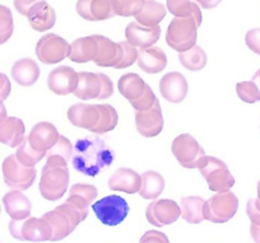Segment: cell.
I'll return each mask as SVG.
<instances>
[{
  "label": "cell",
  "mask_w": 260,
  "mask_h": 243,
  "mask_svg": "<svg viewBox=\"0 0 260 243\" xmlns=\"http://www.w3.org/2000/svg\"><path fill=\"white\" fill-rule=\"evenodd\" d=\"M114 158V152L104 140L97 136H89L77 140L71 160L77 172L94 177L102 169L111 166Z\"/></svg>",
  "instance_id": "cell-1"
},
{
  "label": "cell",
  "mask_w": 260,
  "mask_h": 243,
  "mask_svg": "<svg viewBox=\"0 0 260 243\" xmlns=\"http://www.w3.org/2000/svg\"><path fill=\"white\" fill-rule=\"evenodd\" d=\"M68 119L74 126L100 135L114 130L119 122L116 110L110 105H73L68 110Z\"/></svg>",
  "instance_id": "cell-2"
},
{
  "label": "cell",
  "mask_w": 260,
  "mask_h": 243,
  "mask_svg": "<svg viewBox=\"0 0 260 243\" xmlns=\"http://www.w3.org/2000/svg\"><path fill=\"white\" fill-rule=\"evenodd\" d=\"M71 173L68 162L59 155H47V162L41 172L40 192L49 201H57L69 187Z\"/></svg>",
  "instance_id": "cell-3"
},
{
  "label": "cell",
  "mask_w": 260,
  "mask_h": 243,
  "mask_svg": "<svg viewBox=\"0 0 260 243\" xmlns=\"http://www.w3.org/2000/svg\"><path fill=\"white\" fill-rule=\"evenodd\" d=\"M117 87L120 94L130 102L136 111H147L157 99L151 87L136 73L122 75L117 82Z\"/></svg>",
  "instance_id": "cell-4"
},
{
  "label": "cell",
  "mask_w": 260,
  "mask_h": 243,
  "mask_svg": "<svg viewBox=\"0 0 260 243\" xmlns=\"http://www.w3.org/2000/svg\"><path fill=\"white\" fill-rule=\"evenodd\" d=\"M45 220L50 224L52 229V242L64 239L73 233L77 225L83 222L87 218L86 214L79 212L76 206L65 201L51 212H47L42 215Z\"/></svg>",
  "instance_id": "cell-5"
},
{
  "label": "cell",
  "mask_w": 260,
  "mask_h": 243,
  "mask_svg": "<svg viewBox=\"0 0 260 243\" xmlns=\"http://www.w3.org/2000/svg\"><path fill=\"white\" fill-rule=\"evenodd\" d=\"M114 93V84L104 73L82 72L78 74V86L74 96L82 101H104Z\"/></svg>",
  "instance_id": "cell-6"
},
{
  "label": "cell",
  "mask_w": 260,
  "mask_h": 243,
  "mask_svg": "<svg viewBox=\"0 0 260 243\" xmlns=\"http://www.w3.org/2000/svg\"><path fill=\"white\" fill-rule=\"evenodd\" d=\"M199 24L194 18L175 17L169 24L166 33V42L171 49L177 52H185L197 45Z\"/></svg>",
  "instance_id": "cell-7"
},
{
  "label": "cell",
  "mask_w": 260,
  "mask_h": 243,
  "mask_svg": "<svg viewBox=\"0 0 260 243\" xmlns=\"http://www.w3.org/2000/svg\"><path fill=\"white\" fill-rule=\"evenodd\" d=\"M199 171L208 184L211 191H229L235 185V179L223 160L216 157H206L199 164Z\"/></svg>",
  "instance_id": "cell-8"
},
{
  "label": "cell",
  "mask_w": 260,
  "mask_h": 243,
  "mask_svg": "<svg viewBox=\"0 0 260 243\" xmlns=\"http://www.w3.org/2000/svg\"><path fill=\"white\" fill-rule=\"evenodd\" d=\"M239 209V199L234 192L221 191L204 202V219L212 223H226L235 217Z\"/></svg>",
  "instance_id": "cell-9"
},
{
  "label": "cell",
  "mask_w": 260,
  "mask_h": 243,
  "mask_svg": "<svg viewBox=\"0 0 260 243\" xmlns=\"http://www.w3.org/2000/svg\"><path fill=\"white\" fill-rule=\"evenodd\" d=\"M9 232L12 237L18 240L28 242H45L51 240L52 229L44 218L28 217L24 220H11Z\"/></svg>",
  "instance_id": "cell-10"
},
{
  "label": "cell",
  "mask_w": 260,
  "mask_h": 243,
  "mask_svg": "<svg viewBox=\"0 0 260 243\" xmlns=\"http://www.w3.org/2000/svg\"><path fill=\"white\" fill-rule=\"evenodd\" d=\"M92 210L102 224L115 227L124 222L125 218L127 217L129 204L124 197L119 195H110L92 204Z\"/></svg>",
  "instance_id": "cell-11"
},
{
  "label": "cell",
  "mask_w": 260,
  "mask_h": 243,
  "mask_svg": "<svg viewBox=\"0 0 260 243\" xmlns=\"http://www.w3.org/2000/svg\"><path fill=\"white\" fill-rule=\"evenodd\" d=\"M4 182L7 186L17 191H24L34 185L36 180V169L31 167H26L17 159L16 154L8 155L4 159L3 166Z\"/></svg>",
  "instance_id": "cell-12"
},
{
  "label": "cell",
  "mask_w": 260,
  "mask_h": 243,
  "mask_svg": "<svg viewBox=\"0 0 260 243\" xmlns=\"http://www.w3.org/2000/svg\"><path fill=\"white\" fill-rule=\"evenodd\" d=\"M171 150L175 158L184 168H198L202 159L206 157V152L190 134H181L172 142Z\"/></svg>",
  "instance_id": "cell-13"
},
{
  "label": "cell",
  "mask_w": 260,
  "mask_h": 243,
  "mask_svg": "<svg viewBox=\"0 0 260 243\" xmlns=\"http://www.w3.org/2000/svg\"><path fill=\"white\" fill-rule=\"evenodd\" d=\"M71 45L62 37L55 33H47L39 40L36 45V55L41 62L54 65L69 56Z\"/></svg>",
  "instance_id": "cell-14"
},
{
  "label": "cell",
  "mask_w": 260,
  "mask_h": 243,
  "mask_svg": "<svg viewBox=\"0 0 260 243\" xmlns=\"http://www.w3.org/2000/svg\"><path fill=\"white\" fill-rule=\"evenodd\" d=\"M146 217L154 227H165L175 223L181 217V209L174 200H154L147 206Z\"/></svg>",
  "instance_id": "cell-15"
},
{
  "label": "cell",
  "mask_w": 260,
  "mask_h": 243,
  "mask_svg": "<svg viewBox=\"0 0 260 243\" xmlns=\"http://www.w3.org/2000/svg\"><path fill=\"white\" fill-rule=\"evenodd\" d=\"M78 86V73L71 66L55 67L47 77V87L57 96L74 93Z\"/></svg>",
  "instance_id": "cell-16"
},
{
  "label": "cell",
  "mask_w": 260,
  "mask_h": 243,
  "mask_svg": "<svg viewBox=\"0 0 260 243\" xmlns=\"http://www.w3.org/2000/svg\"><path fill=\"white\" fill-rule=\"evenodd\" d=\"M159 92L170 103H180L186 98L189 92L186 78L179 72L167 73L159 80Z\"/></svg>",
  "instance_id": "cell-17"
},
{
  "label": "cell",
  "mask_w": 260,
  "mask_h": 243,
  "mask_svg": "<svg viewBox=\"0 0 260 243\" xmlns=\"http://www.w3.org/2000/svg\"><path fill=\"white\" fill-rule=\"evenodd\" d=\"M136 126L141 135L146 137L157 136L164 129V116L158 99L147 111H137Z\"/></svg>",
  "instance_id": "cell-18"
},
{
  "label": "cell",
  "mask_w": 260,
  "mask_h": 243,
  "mask_svg": "<svg viewBox=\"0 0 260 243\" xmlns=\"http://www.w3.org/2000/svg\"><path fill=\"white\" fill-rule=\"evenodd\" d=\"M97 42V54L94 56V64L102 67H115L120 64L122 57L121 42H114L101 34H93Z\"/></svg>",
  "instance_id": "cell-19"
},
{
  "label": "cell",
  "mask_w": 260,
  "mask_h": 243,
  "mask_svg": "<svg viewBox=\"0 0 260 243\" xmlns=\"http://www.w3.org/2000/svg\"><path fill=\"white\" fill-rule=\"evenodd\" d=\"M59 136L60 134L57 132V129L51 122L42 121L32 127L27 139H28V143L34 149H36L40 153H44V154H47V152L59 140Z\"/></svg>",
  "instance_id": "cell-20"
},
{
  "label": "cell",
  "mask_w": 260,
  "mask_h": 243,
  "mask_svg": "<svg viewBox=\"0 0 260 243\" xmlns=\"http://www.w3.org/2000/svg\"><path fill=\"white\" fill-rule=\"evenodd\" d=\"M76 9L82 18L89 22L106 21L116 16L111 0H78Z\"/></svg>",
  "instance_id": "cell-21"
},
{
  "label": "cell",
  "mask_w": 260,
  "mask_h": 243,
  "mask_svg": "<svg viewBox=\"0 0 260 243\" xmlns=\"http://www.w3.org/2000/svg\"><path fill=\"white\" fill-rule=\"evenodd\" d=\"M126 41L134 47L148 49L152 47L161 37V28L156 27H144L137 22H132L125 28Z\"/></svg>",
  "instance_id": "cell-22"
},
{
  "label": "cell",
  "mask_w": 260,
  "mask_h": 243,
  "mask_svg": "<svg viewBox=\"0 0 260 243\" xmlns=\"http://www.w3.org/2000/svg\"><path fill=\"white\" fill-rule=\"evenodd\" d=\"M142 186L141 175L137 173L134 169L119 168L112 173L109 180V187L112 191L125 192L133 195L139 192Z\"/></svg>",
  "instance_id": "cell-23"
},
{
  "label": "cell",
  "mask_w": 260,
  "mask_h": 243,
  "mask_svg": "<svg viewBox=\"0 0 260 243\" xmlns=\"http://www.w3.org/2000/svg\"><path fill=\"white\" fill-rule=\"evenodd\" d=\"M6 212L13 220H24L31 215L32 204L28 197L21 191L12 190L3 197Z\"/></svg>",
  "instance_id": "cell-24"
},
{
  "label": "cell",
  "mask_w": 260,
  "mask_h": 243,
  "mask_svg": "<svg viewBox=\"0 0 260 243\" xmlns=\"http://www.w3.org/2000/svg\"><path fill=\"white\" fill-rule=\"evenodd\" d=\"M137 64L144 73L157 74V73H161L166 67L167 56L161 47L152 46L138 51Z\"/></svg>",
  "instance_id": "cell-25"
},
{
  "label": "cell",
  "mask_w": 260,
  "mask_h": 243,
  "mask_svg": "<svg viewBox=\"0 0 260 243\" xmlns=\"http://www.w3.org/2000/svg\"><path fill=\"white\" fill-rule=\"evenodd\" d=\"M29 24L35 31L45 32L51 29L56 22V13L46 2L37 3L27 14Z\"/></svg>",
  "instance_id": "cell-26"
},
{
  "label": "cell",
  "mask_w": 260,
  "mask_h": 243,
  "mask_svg": "<svg viewBox=\"0 0 260 243\" xmlns=\"http://www.w3.org/2000/svg\"><path fill=\"white\" fill-rule=\"evenodd\" d=\"M24 132H26V127L21 119L7 117L0 124V143L11 148H18L26 139Z\"/></svg>",
  "instance_id": "cell-27"
},
{
  "label": "cell",
  "mask_w": 260,
  "mask_h": 243,
  "mask_svg": "<svg viewBox=\"0 0 260 243\" xmlns=\"http://www.w3.org/2000/svg\"><path fill=\"white\" fill-rule=\"evenodd\" d=\"M39 65L32 59H21L12 66V78L14 82L23 87H31L36 83L40 77Z\"/></svg>",
  "instance_id": "cell-28"
},
{
  "label": "cell",
  "mask_w": 260,
  "mask_h": 243,
  "mask_svg": "<svg viewBox=\"0 0 260 243\" xmlns=\"http://www.w3.org/2000/svg\"><path fill=\"white\" fill-rule=\"evenodd\" d=\"M97 195H99V191H97V189L93 185L76 184L71 187L69 197L67 199V202L76 206L83 214L88 215L89 205L94 201Z\"/></svg>",
  "instance_id": "cell-29"
},
{
  "label": "cell",
  "mask_w": 260,
  "mask_h": 243,
  "mask_svg": "<svg viewBox=\"0 0 260 243\" xmlns=\"http://www.w3.org/2000/svg\"><path fill=\"white\" fill-rule=\"evenodd\" d=\"M97 54V42L93 36L82 37L76 40L71 45V52H69V59L78 64L93 61L94 56Z\"/></svg>",
  "instance_id": "cell-30"
},
{
  "label": "cell",
  "mask_w": 260,
  "mask_h": 243,
  "mask_svg": "<svg viewBox=\"0 0 260 243\" xmlns=\"http://www.w3.org/2000/svg\"><path fill=\"white\" fill-rule=\"evenodd\" d=\"M166 7L156 0H148L136 16L137 23L144 27H156L166 17Z\"/></svg>",
  "instance_id": "cell-31"
},
{
  "label": "cell",
  "mask_w": 260,
  "mask_h": 243,
  "mask_svg": "<svg viewBox=\"0 0 260 243\" xmlns=\"http://www.w3.org/2000/svg\"><path fill=\"white\" fill-rule=\"evenodd\" d=\"M204 202L206 200L199 196H187L181 199V217L190 224H199L204 219Z\"/></svg>",
  "instance_id": "cell-32"
},
{
  "label": "cell",
  "mask_w": 260,
  "mask_h": 243,
  "mask_svg": "<svg viewBox=\"0 0 260 243\" xmlns=\"http://www.w3.org/2000/svg\"><path fill=\"white\" fill-rule=\"evenodd\" d=\"M142 186L139 195L146 200H154L164 192L165 180L156 171H147L142 175Z\"/></svg>",
  "instance_id": "cell-33"
},
{
  "label": "cell",
  "mask_w": 260,
  "mask_h": 243,
  "mask_svg": "<svg viewBox=\"0 0 260 243\" xmlns=\"http://www.w3.org/2000/svg\"><path fill=\"white\" fill-rule=\"evenodd\" d=\"M167 11L172 16L180 17V18L191 17L197 21L199 27H201L202 21H203L201 7L192 0H167Z\"/></svg>",
  "instance_id": "cell-34"
},
{
  "label": "cell",
  "mask_w": 260,
  "mask_h": 243,
  "mask_svg": "<svg viewBox=\"0 0 260 243\" xmlns=\"http://www.w3.org/2000/svg\"><path fill=\"white\" fill-rule=\"evenodd\" d=\"M179 60L180 64L185 69L190 70V72H199L207 65L208 57H207L206 51L201 46L195 45L194 47H191L187 51L179 52Z\"/></svg>",
  "instance_id": "cell-35"
},
{
  "label": "cell",
  "mask_w": 260,
  "mask_h": 243,
  "mask_svg": "<svg viewBox=\"0 0 260 243\" xmlns=\"http://www.w3.org/2000/svg\"><path fill=\"white\" fill-rule=\"evenodd\" d=\"M45 155L46 154L40 153L37 152L36 149H34V148L31 147V144L28 143V139H27V137L23 140V143L19 145L18 150H17L16 153L17 159H18L23 166L31 167V168H34Z\"/></svg>",
  "instance_id": "cell-36"
},
{
  "label": "cell",
  "mask_w": 260,
  "mask_h": 243,
  "mask_svg": "<svg viewBox=\"0 0 260 243\" xmlns=\"http://www.w3.org/2000/svg\"><path fill=\"white\" fill-rule=\"evenodd\" d=\"M148 0H111L112 8L116 16L136 17Z\"/></svg>",
  "instance_id": "cell-37"
},
{
  "label": "cell",
  "mask_w": 260,
  "mask_h": 243,
  "mask_svg": "<svg viewBox=\"0 0 260 243\" xmlns=\"http://www.w3.org/2000/svg\"><path fill=\"white\" fill-rule=\"evenodd\" d=\"M236 92L239 98L246 103H255L260 101V88L252 80L240 82L236 84Z\"/></svg>",
  "instance_id": "cell-38"
},
{
  "label": "cell",
  "mask_w": 260,
  "mask_h": 243,
  "mask_svg": "<svg viewBox=\"0 0 260 243\" xmlns=\"http://www.w3.org/2000/svg\"><path fill=\"white\" fill-rule=\"evenodd\" d=\"M14 31L12 11L6 6H0V45L6 44Z\"/></svg>",
  "instance_id": "cell-39"
},
{
  "label": "cell",
  "mask_w": 260,
  "mask_h": 243,
  "mask_svg": "<svg viewBox=\"0 0 260 243\" xmlns=\"http://www.w3.org/2000/svg\"><path fill=\"white\" fill-rule=\"evenodd\" d=\"M72 154H73V147H72L71 140L68 137L62 136V135H60L59 140L47 152V155H59V157L64 158L67 162H69V159H72Z\"/></svg>",
  "instance_id": "cell-40"
},
{
  "label": "cell",
  "mask_w": 260,
  "mask_h": 243,
  "mask_svg": "<svg viewBox=\"0 0 260 243\" xmlns=\"http://www.w3.org/2000/svg\"><path fill=\"white\" fill-rule=\"evenodd\" d=\"M121 46L122 57L116 69H125V67L132 66V65L137 61V59H138V50H137L133 45H130L127 41H124L121 42Z\"/></svg>",
  "instance_id": "cell-41"
},
{
  "label": "cell",
  "mask_w": 260,
  "mask_h": 243,
  "mask_svg": "<svg viewBox=\"0 0 260 243\" xmlns=\"http://www.w3.org/2000/svg\"><path fill=\"white\" fill-rule=\"evenodd\" d=\"M245 42L252 52L260 55V28L250 29L245 36Z\"/></svg>",
  "instance_id": "cell-42"
},
{
  "label": "cell",
  "mask_w": 260,
  "mask_h": 243,
  "mask_svg": "<svg viewBox=\"0 0 260 243\" xmlns=\"http://www.w3.org/2000/svg\"><path fill=\"white\" fill-rule=\"evenodd\" d=\"M139 243H170L169 237L159 230H148L142 235Z\"/></svg>",
  "instance_id": "cell-43"
},
{
  "label": "cell",
  "mask_w": 260,
  "mask_h": 243,
  "mask_svg": "<svg viewBox=\"0 0 260 243\" xmlns=\"http://www.w3.org/2000/svg\"><path fill=\"white\" fill-rule=\"evenodd\" d=\"M45 0H14V8L17 9L19 14L22 16H26L28 14V12L36 6L37 3H41Z\"/></svg>",
  "instance_id": "cell-44"
},
{
  "label": "cell",
  "mask_w": 260,
  "mask_h": 243,
  "mask_svg": "<svg viewBox=\"0 0 260 243\" xmlns=\"http://www.w3.org/2000/svg\"><path fill=\"white\" fill-rule=\"evenodd\" d=\"M246 214L251 224L260 225V209L255 204V199H250L246 204Z\"/></svg>",
  "instance_id": "cell-45"
},
{
  "label": "cell",
  "mask_w": 260,
  "mask_h": 243,
  "mask_svg": "<svg viewBox=\"0 0 260 243\" xmlns=\"http://www.w3.org/2000/svg\"><path fill=\"white\" fill-rule=\"evenodd\" d=\"M12 91L9 78L4 73H0V101H6Z\"/></svg>",
  "instance_id": "cell-46"
},
{
  "label": "cell",
  "mask_w": 260,
  "mask_h": 243,
  "mask_svg": "<svg viewBox=\"0 0 260 243\" xmlns=\"http://www.w3.org/2000/svg\"><path fill=\"white\" fill-rule=\"evenodd\" d=\"M221 2L222 0H195V3L198 4V6H202V8L204 9L216 8Z\"/></svg>",
  "instance_id": "cell-47"
},
{
  "label": "cell",
  "mask_w": 260,
  "mask_h": 243,
  "mask_svg": "<svg viewBox=\"0 0 260 243\" xmlns=\"http://www.w3.org/2000/svg\"><path fill=\"white\" fill-rule=\"evenodd\" d=\"M250 233H251L252 239L256 243H260V225L251 224V227H250Z\"/></svg>",
  "instance_id": "cell-48"
},
{
  "label": "cell",
  "mask_w": 260,
  "mask_h": 243,
  "mask_svg": "<svg viewBox=\"0 0 260 243\" xmlns=\"http://www.w3.org/2000/svg\"><path fill=\"white\" fill-rule=\"evenodd\" d=\"M7 109H6V106H4V103H3V101H0V124H2V122L4 121V120L7 119Z\"/></svg>",
  "instance_id": "cell-49"
},
{
  "label": "cell",
  "mask_w": 260,
  "mask_h": 243,
  "mask_svg": "<svg viewBox=\"0 0 260 243\" xmlns=\"http://www.w3.org/2000/svg\"><path fill=\"white\" fill-rule=\"evenodd\" d=\"M252 82H255V83L257 84V87L260 88V69L257 70V72L255 73L254 77H252Z\"/></svg>",
  "instance_id": "cell-50"
},
{
  "label": "cell",
  "mask_w": 260,
  "mask_h": 243,
  "mask_svg": "<svg viewBox=\"0 0 260 243\" xmlns=\"http://www.w3.org/2000/svg\"><path fill=\"white\" fill-rule=\"evenodd\" d=\"M255 204H256V206L260 209V181L259 184H257V199H255Z\"/></svg>",
  "instance_id": "cell-51"
},
{
  "label": "cell",
  "mask_w": 260,
  "mask_h": 243,
  "mask_svg": "<svg viewBox=\"0 0 260 243\" xmlns=\"http://www.w3.org/2000/svg\"><path fill=\"white\" fill-rule=\"evenodd\" d=\"M0 210H2V209H0Z\"/></svg>",
  "instance_id": "cell-52"
}]
</instances>
